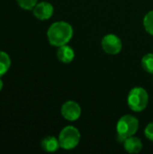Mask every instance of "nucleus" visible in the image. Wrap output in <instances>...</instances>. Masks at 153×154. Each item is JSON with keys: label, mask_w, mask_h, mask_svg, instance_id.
Wrapping results in <instances>:
<instances>
[{"label": "nucleus", "mask_w": 153, "mask_h": 154, "mask_svg": "<svg viewBox=\"0 0 153 154\" xmlns=\"http://www.w3.org/2000/svg\"><path fill=\"white\" fill-rule=\"evenodd\" d=\"M80 141L79 131L74 126L64 127L59 135L60 148L64 150H72L78 146Z\"/></svg>", "instance_id": "20e7f679"}, {"label": "nucleus", "mask_w": 153, "mask_h": 154, "mask_svg": "<svg viewBox=\"0 0 153 154\" xmlns=\"http://www.w3.org/2000/svg\"><path fill=\"white\" fill-rule=\"evenodd\" d=\"M73 36L72 26L63 21L53 23L47 32V37L49 42L52 46H62L67 44Z\"/></svg>", "instance_id": "f257e3e1"}, {"label": "nucleus", "mask_w": 153, "mask_h": 154, "mask_svg": "<svg viewBox=\"0 0 153 154\" xmlns=\"http://www.w3.org/2000/svg\"><path fill=\"white\" fill-rule=\"evenodd\" d=\"M149 102V95L147 91L141 87L133 88L127 98V103L129 107L134 112H142L143 111Z\"/></svg>", "instance_id": "7ed1b4c3"}, {"label": "nucleus", "mask_w": 153, "mask_h": 154, "mask_svg": "<svg viewBox=\"0 0 153 154\" xmlns=\"http://www.w3.org/2000/svg\"><path fill=\"white\" fill-rule=\"evenodd\" d=\"M57 58L62 63H70L75 58V51L67 44L60 46L57 51Z\"/></svg>", "instance_id": "6e6552de"}, {"label": "nucleus", "mask_w": 153, "mask_h": 154, "mask_svg": "<svg viewBox=\"0 0 153 154\" xmlns=\"http://www.w3.org/2000/svg\"><path fill=\"white\" fill-rule=\"evenodd\" d=\"M61 115L68 121H76L81 116V107L75 101H67L61 106Z\"/></svg>", "instance_id": "423d86ee"}, {"label": "nucleus", "mask_w": 153, "mask_h": 154, "mask_svg": "<svg viewBox=\"0 0 153 154\" xmlns=\"http://www.w3.org/2000/svg\"><path fill=\"white\" fill-rule=\"evenodd\" d=\"M11 66V59L5 51H0V78L3 77Z\"/></svg>", "instance_id": "9b49d317"}, {"label": "nucleus", "mask_w": 153, "mask_h": 154, "mask_svg": "<svg viewBox=\"0 0 153 154\" xmlns=\"http://www.w3.org/2000/svg\"><path fill=\"white\" fill-rule=\"evenodd\" d=\"M41 145V148L47 152H54L60 147L59 140L54 136H47L43 138Z\"/></svg>", "instance_id": "9d476101"}, {"label": "nucleus", "mask_w": 153, "mask_h": 154, "mask_svg": "<svg viewBox=\"0 0 153 154\" xmlns=\"http://www.w3.org/2000/svg\"><path fill=\"white\" fill-rule=\"evenodd\" d=\"M18 5L24 10H32L37 5L38 0H16Z\"/></svg>", "instance_id": "4468645a"}, {"label": "nucleus", "mask_w": 153, "mask_h": 154, "mask_svg": "<svg viewBox=\"0 0 153 154\" xmlns=\"http://www.w3.org/2000/svg\"><path fill=\"white\" fill-rule=\"evenodd\" d=\"M124 147L129 153H138L142 149V143L141 139L131 136L124 141Z\"/></svg>", "instance_id": "1a4fd4ad"}, {"label": "nucleus", "mask_w": 153, "mask_h": 154, "mask_svg": "<svg viewBox=\"0 0 153 154\" xmlns=\"http://www.w3.org/2000/svg\"><path fill=\"white\" fill-rule=\"evenodd\" d=\"M143 26L147 32L153 35V10L146 14L143 18Z\"/></svg>", "instance_id": "ddd939ff"}, {"label": "nucleus", "mask_w": 153, "mask_h": 154, "mask_svg": "<svg viewBox=\"0 0 153 154\" xmlns=\"http://www.w3.org/2000/svg\"><path fill=\"white\" fill-rule=\"evenodd\" d=\"M102 49L104 51L110 55H116L122 51V41L115 34L106 35L101 42Z\"/></svg>", "instance_id": "39448f33"}, {"label": "nucleus", "mask_w": 153, "mask_h": 154, "mask_svg": "<svg viewBox=\"0 0 153 154\" xmlns=\"http://www.w3.org/2000/svg\"><path fill=\"white\" fill-rule=\"evenodd\" d=\"M142 66L145 71L153 74V53H148L142 57Z\"/></svg>", "instance_id": "f8f14e48"}, {"label": "nucleus", "mask_w": 153, "mask_h": 154, "mask_svg": "<svg viewBox=\"0 0 153 154\" xmlns=\"http://www.w3.org/2000/svg\"><path fill=\"white\" fill-rule=\"evenodd\" d=\"M144 134H145L147 139H149L150 141L153 142V122L150 123L146 126V128L144 130Z\"/></svg>", "instance_id": "2eb2a0df"}, {"label": "nucleus", "mask_w": 153, "mask_h": 154, "mask_svg": "<svg viewBox=\"0 0 153 154\" xmlns=\"http://www.w3.org/2000/svg\"><path fill=\"white\" fill-rule=\"evenodd\" d=\"M139 129V121L136 117L131 115H125L122 116L116 125L117 139L119 142H123L131 136H133Z\"/></svg>", "instance_id": "f03ea898"}, {"label": "nucleus", "mask_w": 153, "mask_h": 154, "mask_svg": "<svg viewBox=\"0 0 153 154\" xmlns=\"http://www.w3.org/2000/svg\"><path fill=\"white\" fill-rule=\"evenodd\" d=\"M3 86H4V84H3V81H2V79H0V91H1V89L3 88Z\"/></svg>", "instance_id": "dca6fc26"}, {"label": "nucleus", "mask_w": 153, "mask_h": 154, "mask_svg": "<svg viewBox=\"0 0 153 154\" xmlns=\"http://www.w3.org/2000/svg\"><path fill=\"white\" fill-rule=\"evenodd\" d=\"M53 6L48 2H41L33 7L34 16L41 21L50 19L53 14Z\"/></svg>", "instance_id": "0eeeda50"}]
</instances>
